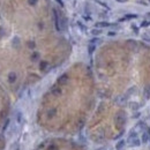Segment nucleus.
Returning <instances> with one entry per match:
<instances>
[{"label":"nucleus","mask_w":150,"mask_h":150,"mask_svg":"<svg viewBox=\"0 0 150 150\" xmlns=\"http://www.w3.org/2000/svg\"><path fill=\"white\" fill-rule=\"evenodd\" d=\"M148 2H150V0H148Z\"/></svg>","instance_id":"obj_25"},{"label":"nucleus","mask_w":150,"mask_h":150,"mask_svg":"<svg viewBox=\"0 0 150 150\" xmlns=\"http://www.w3.org/2000/svg\"><path fill=\"white\" fill-rule=\"evenodd\" d=\"M132 29H133L134 30V32H136V34H137V32H138V28L137 27H135V25H132Z\"/></svg>","instance_id":"obj_18"},{"label":"nucleus","mask_w":150,"mask_h":150,"mask_svg":"<svg viewBox=\"0 0 150 150\" xmlns=\"http://www.w3.org/2000/svg\"><path fill=\"white\" fill-rule=\"evenodd\" d=\"M141 28H147V27H150V20H145V21H143L142 23H141V25H140Z\"/></svg>","instance_id":"obj_12"},{"label":"nucleus","mask_w":150,"mask_h":150,"mask_svg":"<svg viewBox=\"0 0 150 150\" xmlns=\"http://www.w3.org/2000/svg\"><path fill=\"white\" fill-rule=\"evenodd\" d=\"M117 2H120V4H124V2H127L128 0H115Z\"/></svg>","instance_id":"obj_22"},{"label":"nucleus","mask_w":150,"mask_h":150,"mask_svg":"<svg viewBox=\"0 0 150 150\" xmlns=\"http://www.w3.org/2000/svg\"><path fill=\"white\" fill-rule=\"evenodd\" d=\"M77 25H78V27L81 28V29L83 30V31H85V30H87V28H85L84 25H83V24H82V23H81V22H77Z\"/></svg>","instance_id":"obj_17"},{"label":"nucleus","mask_w":150,"mask_h":150,"mask_svg":"<svg viewBox=\"0 0 150 150\" xmlns=\"http://www.w3.org/2000/svg\"><path fill=\"white\" fill-rule=\"evenodd\" d=\"M140 2H141V5H144V6H148V5H149L147 1H143V0H140Z\"/></svg>","instance_id":"obj_21"},{"label":"nucleus","mask_w":150,"mask_h":150,"mask_svg":"<svg viewBox=\"0 0 150 150\" xmlns=\"http://www.w3.org/2000/svg\"><path fill=\"white\" fill-rule=\"evenodd\" d=\"M143 92H144V96L147 97V98H150V87H149V85L144 88V91H143Z\"/></svg>","instance_id":"obj_11"},{"label":"nucleus","mask_w":150,"mask_h":150,"mask_svg":"<svg viewBox=\"0 0 150 150\" xmlns=\"http://www.w3.org/2000/svg\"><path fill=\"white\" fill-rule=\"evenodd\" d=\"M95 2L96 4H98L99 6H102V7H104V8H106V9H110V7L107 6V5L105 4V2H103V1H101V0H95Z\"/></svg>","instance_id":"obj_10"},{"label":"nucleus","mask_w":150,"mask_h":150,"mask_svg":"<svg viewBox=\"0 0 150 150\" xmlns=\"http://www.w3.org/2000/svg\"><path fill=\"white\" fill-rule=\"evenodd\" d=\"M9 81H11V82L15 81V73H11V74H9Z\"/></svg>","instance_id":"obj_15"},{"label":"nucleus","mask_w":150,"mask_h":150,"mask_svg":"<svg viewBox=\"0 0 150 150\" xmlns=\"http://www.w3.org/2000/svg\"><path fill=\"white\" fill-rule=\"evenodd\" d=\"M108 35H110V36H114L115 32H108Z\"/></svg>","instance_id":"obj_23"},{"label":"nucleus","mask_w":150,"mask_h":150,"mask_svg":"<svg viewBox=\"0 0 150 150\" xmlns=\"http://www.w3.org/2000/svg\"><path fill=\"white\" fill-rule=\"evenodd\" d=\"M126 142L128 143L131 147H138V145H141V138L137 136V134H134V133H131L128 135V137H127Z\"/></svg>","instance_id":"obj_1"},{"label":"nucleus","mask_w":150,"mask_h":150,"mask_svg":"<svg viewBox=\"0 0 150 150\" xmlns=\"http://www.w3.org/2000/svg\"><path fill=\"white\" fill-rule=\"evenodd\" d=\"M141 142L143 144H147L148 142H150V134L149 131H143L142 132V137H141Z\"/></svg>","instance_id":"obj_4"},{"label":"nucleus","mask_w":150,"mask_h":150,"mask_svg":"<svg viewBox=\"0 0 150 150\" xmlns=\"http://www.w3.org/2000/svg\"><path fill=\"white\" fill-rule=\"evenodd\" d=\"M147 16H149V17H150V12H149V13H147Z\"/></svg>","instance_id":"obj_24"},{"label":"nucleus","mask_w":150,"mask_h":150,"mask_svg":"<svg viewBox=\"0 0 150 150\" xmlns=\"http://www.w3.org/2000/svg\"><path fill=\"white\" fill-rule=\"evenodd\" d=\"M125 143H126V141H125V140L119 141V142L117 143V145H115V149H117V150H120V149H121V148L125 145Z\"/></svg>","instance_id":"obj_9"},{"label":"nucleus","mask_w":150,"mask_h":150,"mask_svg":"<svg viewBox=\"0 0 150 150\" xmlns=\"http://www.w3.org/2000/svg\"><path fill=\"white\" fill-rule=\"evenodd\" d=\"M115 121H117V124L119 125H122L125 121H126V117H125L124 112H119L117 114V118H115Z\"/></svg>","instance_id":"obj_5"},{"label":"nucleus","mask_w":150,"mask_h":150,"mask_svg":"<svg viewBox=\"0 0 150 150\" xmlns=\"http://www.w3.org/2000/svg\"><path fill=\"white\" fill-rule=\"evenodd\" d=\"M142 39H143V41L149 42V43H150V37L148 36V35H143V36H142Z\"/></svg>","instance_id":"obj_16"},{"label":"nucleus","mask_w":150,"mask_h":150,"mask_svg":"<svg viewBox=\"0 0 150 150\" xmlns=\"http://www.w3.org/2000/svg\"><path fill=\"white\" fill-rule=\"evenodd\" d=\"M137 17H138V15H137V14H132V13H129V14H126V15L124 16V17L119 18V20H118V22H124V21L134 20V18H137Z\"/></svg>","instance_id":"obj_3"},{"label":"nucleus","mask_w":150,"mask_h":150,"mask_svg":"<svg viewBox=\"0 0 150 150\" xmlns=\"http://www.w3.org/2000/svg\"><path fill=\"white\" fill-rule=\"evenodd\" d=\"M53 12V20H54V27L58 31H61V28H60V14L58 13V11L55 8L52 9Z\"/></svg>","instance_id":"obj_2"},{"label":"nucleus","mask_w":150,"mask_h":150,"mask_svg":"<svg viewBox=\"0 0 150 150\" xmlns=\"http://www.w3.org/2000/svg\"><path fill=\"white\" fill-rule=\"evenodd\" d=\"M96 50V44L94 43H89V45H88V52L91 54V53H94V51Z\"/></svg>","instance_id":"obj_7"},{"label":"nucleus","mask_w":150,"mask_h":150,"mask_svg":"<svg viewBox=\"0 0 150 150\" xmlns=\"http://www.w3.org/2000/svg\"><path fill=\"white\" fill-rule=\"evenodd\" d=\"M67 75H62V76H60L59 77V80H58V83H59V84H65V83L67 82Z\"/></svg>","instance_id":"obj_8"},{"label":"nucleus","mask_w":150,"mask_h":150,"mask_svg":"<svg viewBox=\"0 0 150 150\" xmlns=\"http://www.w3.org/2000/svg\"><path fill=\"white\" fill-rule=\"evenodd\" d=\"M91 34L94 35V36H98V35L102 34V30L101 29H96V28H95V29L91 30Z\"/></svg>","instance_id":"obj_13"},{"label":"nucleus","mask_w":150,"mask_h":150,"mask_svg":"<svg viewBox=\"0 0 150 150\" xmlns=\"http://www.w3.org/2000/svg\"><path fill=\"white\" fill-rule=\"evenodd\" d=\"M16 120H17L18 124H21V122H22V120H23V114H22L21 112H17V115H16Z\"/></svg>","instance_id":"obj_14"},{"label":"nucleus","mask_w":150,"mask_h":150,"mask_svg":"<svg viewBox=\"0 0 150 150\" xmlns=\"http://www.w3.org/2000/svg\"><path fill=\"white\" fill-rule=\"evenodd\" d=\"M55 1H57L61 7H64V1H62V0H55Z\"/></svg>","instance_id":"obj_20"},{"label":"nucleus","mask_w":150,"mask_h":150,"mask_svg":"<svg viewBox=\"0 0 150 150\" xmlns=\"http://www.w3.org/2000/svg\"><path fill=\"white\" fill-rule=\"evenodd\" d=\"M112 25H115L113 23H110V22H105V21H102V22H97L95 24V27L101 29V28H107V27H112Z\"/></svg>","instance_id":"obj_6"},{"label":"nucleus","mask_w":150,"mask_h":150,"mask_svg":"<svg viewBox=\"0 0 150 150\" xmlns=\"http://www.w3.org/2000/svg\"><path fill=\"white\" fill-rule=\"evenodd\" d=\"M149 134H150V131H149Z\"/></svg>","instance_id":"obj_26"},{"label":"nucleus","mask_w":150,"mask_h":150,"mask_svg":"<svg viewBox=\"0 0 150 150\" xmlns=\"http://www.w3.org/2000/svg\"><path fill=\"white\" fill-rule=\"evenodd\" d=\"M29 4L32 5V6H35V5L37 4V0H29Z\"/></svg>","instance_id":"obj_19"}]
</instances>
